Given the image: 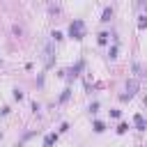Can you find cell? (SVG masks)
Here are the masks:
<instances>
[{"label": "cell", "mask_w": 147, "mask_h": 147, "mask_svg": "<svg viewBox=\"0 0 147 147\" xmlns=\"http://www.w3.org/2000/svg\"><path fill=\"white\" fill-rule=\"evenodd\" d=\"M69 34L74 39H83V21H74L71 28H69Z\"/></svg>", "instance_id": "obj_1"}, {"label": "cell", "mask_w": 147, "mask_h": 147, "mask_svg": "<svg viewBox=\"0 0 147 147\" xmlns=\"http://www.w3.org/2000/svg\"><path fill=\"white\" fill-rule=\"evenodd\" d=\"M136 124H138V126H140V129H142V126H145V119H142V117H140V115H138V117H136Z\"/></svg>", "instance_id": "obj_2"}, {"label": "cell", "mask_w": 147, "mask_h": 147, "mask_svg": "<svg viewBox=\"0 0 147 147\" xmlns=\"http://www.w3.org/2000/svg\"><path fill=\"white\" fill-rule=\"evenodd\" d=\"M94 131H103V124L101 122H94Z\"/></svg>", "instance_id": "obj_3"}]
</instances>
